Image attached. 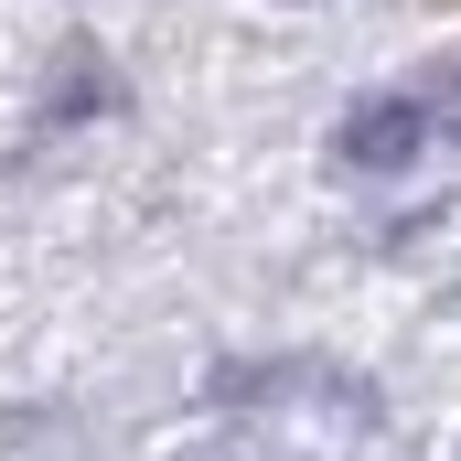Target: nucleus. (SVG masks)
Instances as JSON below:
<instances>
[{"instance_id":"obj_1","label":"nucleus","mask_w":461,"mask_h":461,"mask_svg":"<svg viewBox=\"0 0 461 461\" xmlns=\"http://www.w3.org/2000/svg\"><path fill=\"white\" fill-rule=\"evenodd\" d=\"M333 150H344V172H408V161L429 150V108H419V97H365V108L333 129Z\"/></svg>"}]
</instances>
